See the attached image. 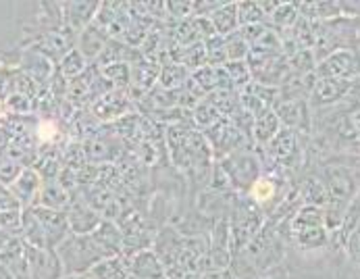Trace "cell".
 <instances>
[{
    "instance_id": "1",
    "label": "cell",
    "mask_w": 360,
    "mask_h": 279,
    "mask_svg": "<svg viewBox=\"0 0 360 279\" xmlns=\"http://www.w3.org/2000/svg\"><path fill=\"white\" fill-rule=\"evenodd\" d=\"M56 254L63 263L65 275H86L98 261L104 259L92 233L88 235L69 233L56 248Z\"/></svg>"
},
{
    "instance_id": "2",
    "label": "cell",
    "mask_w": 360,
    "mask_h": 279,
    "mask_svg": "<svg viewBox=\"0 0 360 279\" xmlns=\"http://www.w3.org/2000/svg\"><path fill=\"white\" fill-rule=\"evenodd\" d=\"M294 231H296V240L304 246V248H316L323 246L327 242V233H325V221H323V211L319 207H309L302 209L300 215L294 221Z\"/></svg>"
},
{
    "instance_id": "3",
    "label": "cell",
    "mask_w": 360,
    "mask_h": 279,
    "mask_svg": "<svg viewBox=\"0 0 360 279\" xmlns=\"http://www.w3.org/2000/svg\"><path fill=\"white\" fill-rule=\"evenodd\" d=\"M323 186H325V190L329 194V202L348 207L344 202L350 200L356 194L359 179L354 177V171L352 169L331 167L323 173Z\"/></svg>"
},
{
    "instance_id": "4",
    "label": "cell",
    "mask_w": 360,
    "mask_h": 279,
    "mask_svg": "<svg viewBox=\"0 0 360 279\" xmlns=\"http://www.w3.org/2000/svg\"><path fill=\"white\" fill-rule=\"evenodd\" d=\"M27 248V267H30V279H60L65 275L63 263L51 248Z\"/></svg>"
},
{
    "instance_id": "5",
    "label": "cell",
    "mask_w": 360,
    "mask_h": 279,
    "mask_svg": "<svg viewBox=\"0 0 360 279\" xmlns=\"http://www.w3.org/2000/svg\"><path fill=\"white\" fill-rule=\"evenodd\" d=\"M40 192H42V179L36 169H23L17 181L8 188V194L17 200L21 209L38 207Z\"/></svg>"
},
{
    "instance_id": "6",
    "label": "cell",
    "mask_w": 360,
    "mask_h": 279,
    "mask_svg": "<svg viewBox=\"0 0 360 279\" xmlns=\"http://www.w3.org/2000/svg\"><path fill=\"white\" fill-rule=\"evenodd\" d=\"M65 215L69 221V231L75 235H88L103 223V217L84 198H71V205Z\"/></svg>"
},
{
    "instance_id": "7",
    "label": "cell",
    "mask_w": 360,
    "mask_h": 279,
    "mask_svg": "<svg viewBox=\"0 0 360 279\" xmlns=\"http://www.w3.org/2000/svg\"><path fill=\"white\" fill-rule=\"evenodd\" d=\"M38 219H40V225L44 229V235H46V244L51 250H56L60 246V242L71 233L69 231V221H67V215L60 213V211H52V209H46V207H34Z\"/></svg>"
},
{
    "instance_id": "8",
    "label": "cell",
    "mask_w": 360,
    "mask_h": 279,
    "mask_svg": "<svg viewBox=\"0 0 360 279\" xmlns=\"http://www.w3.org/2000/svg\"><path fill=\"white\" fill-rule=\"evenodd\" d=\"M319 73L325 75V77H338V79H344L348 75H354L360 73V63L354 53H335L331 58H327L321 67H319Z\"/></svg>"
},
{
    "instance_id": "9",
    "label": "cell",
    "mask_w": 360,
    "mask_h": 279,
    "mask_svg": "<svg viewBox=\"0 0 360 279\" xmlns=\"http://www.w3.org/2000/svg\"><path fill=\"white\" fill-rule=\"evenodd\" d=\"M127 271H129V278L134 279H160L162 278V269H160V263L153 252L148 250H142V252H136L129 263H127Z\"/></svg>"
},
{
    "instance_id": "10",
    "label": "cell",
    "mask_w": 360,
    "mask_h": 279,
    "mask_svg": "<svg viewBox=\"0 0 360 279\" xmlns=\"http://www.w3.org/2000/svg\"><path fill=\"white\" fill-rule=\"evenodd\" d=\"M40 207H46L52 211H60L67 213L69 205H71V196L67 192V188L56 181V179H46L42 183V192H40Z\"/></svg>"
},
{
    "instance_id": "11",
    "label": "cell",
    "mask_w": 360,
    "mask_h": 279,
    "mask_svg": "<svg viewBox=\"0 0 360 279\" xmlns=\"http://www.w3.org/2000/svg\"><path fill=\"white\" fill-rule=\"evenodd\" d=\"M346 86L348 82L346 79H338V77H323L314 92H312V100L316 103V107H323V105H329V103H335L344 92H346Z\"/></svg>"
},
{
    "instance_id": "12",
    "label": "cell",
    "mask_w": 360,
    "mask_h": 279,
    "mask_svg": "<svg viewBox=\"0 0 360 279\" xmlns=\"http://www.w3.org/2000/svg\"><path fill=\"white\" fill-rule=\"evenodd\" d=\"M86 275L90 279H129V271L121 257H110L98 261Z\"/></svg>"
},
{
    "instance_id": "13",
    "label": "cell",
    "mask_w": 360,
    "mask_h": 279,
    "mask_svg": "<svg viewBox=\"0 0 360 279\" xmlns=\"http://www.w3.org/2000/svg\"><path fill=\"white\" fill-rule=\"evenodd\" d=\"M104 48V34L98 30V27H94V25H88L86 30H84V34L79 36V53L84 56H88V58H92V56H98L103 53Z\"/></svg>"
},
{
    "instance_id": "14",
    "label": "cell",
    "mask_w": 360,
    "mask_h": 279,
    "mask_svg": "<svg viewBox=\"0 0 360 279\" xmlns=\"http://www.w3.org/2000/svg\"><path fill=\"white\" fill-rule=\"evenodd\" d=\"M21 163L19 161H15V159H11L8 155H0V183L8 190L15 181H17V177L21 175Z\"/></svg>"
},
{
    "instance_id": "15",
    "label": "cell",
    "mask_w": 360,
    "mask_h": 279,
    "mask_svg": "<svg viewBox=\"0 0 360 279\" xmlns=\"http://www.w3.org/2000/svg\"><path fill=\"white\" fill-rule=\"evenodd\" d=\"M60 69H63V75L75 77V75L84 73V69H86V56L82 55L79 51H71V53H67L65 58H63Z\"/></svg>"
},
{
    "instance_id": "16",
    "label": "cell",
    "mask_w": 360,
    "mask_h": 279,
    "mask_svg": "<svg viewBox=\"0 0 360 279\" xmlns=\"http://www.w3.org/2000/svg\"><path fill=\"white\" fill-rule=\"evenodd\" d=\"M96 11V2H71L69 4V23L77 30L82 25L79 19H84V23H88L86 19Z\"/></svg>"
},
{
    "instance_id": "17",
    "label": "cell",
    "mask_w": 360,
    "mask_h": 279,
    "mask_svg": "<svg viewBox=\"0 0 360 279\" xmlns=\"http://www.w3.org/2000/svg\"><path fill=\"white\" fill-rule=\"evenodd\" d=\"M252 196H255V200L257 202H269L273 196H275V183L271 181V179H264V177H260L257 179L255 183H252Z\"/></svg>"
},
{
    "instance_id": "18",
    "label": "cell",
    "mask_w": 360,
    "mask_h": 279,
    "mask_svg": "<svg viewBox=\"0 0 360 279\" xmlns=\"http://www.w3.org/2000/svg\"><path fill=\"white\" fill-rule=\"evenodd\" d=\"M277 117L271 112V117H269V123L264 125L262 121H258L257 123V136H258V140H269V136L271 134H275L277 131Z\"/></svg>"
},
{
    "instance_id": "19",
    "label": "cell",
    "mask_w": 360,
    "mask_h": 279,
    "mask_svg": "<svg viewBox=\"0 0 360 279\" xmlns=\"http://www.w3.org/2000/svg\"><path fill=\"white\" fill-rule=\"evenodd\" d=\"M348 250H350L352 259L356 261V265L360 267V227L348 235Z\"/></svg>"
},
{
    "instance_id": "20",
    "label": "cell",
    "mask_w": 360,
    "mask_h": 279,
    "mask_svg": "<svg viewBox=\"0 0 360 279\" xmlns=\"http://www.w3.org/2000/svg\"><path fill=\"white\" fill-rule=\"evenodd\" d=\"M60 279H90L88 275H63Z\"/></svg>"
}]
</instances>
